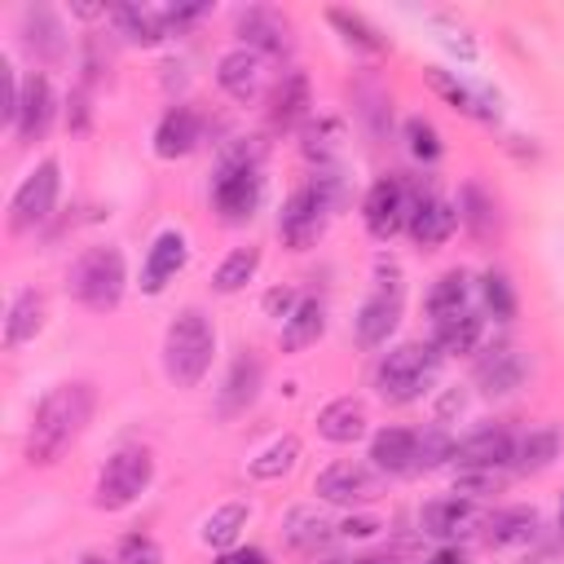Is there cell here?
I'll return each mask as SVG.
<instances>
[{"mask_svg": "<svg viewBox=\"0 0 564 564\" xmlns=\"http://www.w3.org/2000/svg\"><path fill=\"white\" fill-rule=\"evenodd\" d=\"M93 414V388L88 383H62L53 388L40 405H35V419H31V432H26V458L31 463H57L66 454V445L84 432Z\"/></svg>", "mask_w": 564, "mask_h": 564, "instance_id": "1", "label": "cell"}, {"mask_svg": "<svg viewBox=\"0 0 564 564\" xmlns=\"http://www.w3.org/2000/svg\"><path fill=\"white\" fill-rule=\"evenodd\" d=\"M212 352H216V330L212 322L198 313V308H181L163 335V366H167V379L176 388H194L207 366H212Z\"/></svg>", "mask_w": 564, "mask_h": 564, "instance_id": "2", "label": "cell"}, {"mask_svg": "<svg viewBox=\"0 0 564 564\" xmlns=\"http://www.w3.org/2000/svg\"><path fill=\"white\" fill-rule=\"evenodd\" d=\"M436 370H441V348H436V344H397V348L379 361L375 388H379L383 401L410 405V401H419V397L432 388Z\"/></svg>", "mask_w": 564, "mask_h": 564, "instance_id": "3", "label": "cell"}, {"mask_svg": "<svg viewBox=\"0 0 564 564\" xmlns=\"http://www.w3.org/2000/svg\"><path fill=\"white\" fill-rule=\"evenodd\" d=\"M123 282H128V273H123L119 247H88V251L75 260V269H70V291H75V300H79L84 308H93V313L115 308L119 295H123Z\"/></svg>", "mask_w": 564, "mask_h": 564, "instance_id": "4", "label": "cell"}, {"mask_svg": "<svg viewBox=\"0 0 564 564\" xmlns=\"http://www.w3.org/2000/svg\"><path fill=\"white\" fill-rule=\"evenodd\" d=\"M150 480H154V458H150L145 449H119V454H110V463L101 467L93 502H97L101 511H123V507H132V502L150 489Z\"/></svg>", "mask_w": 564, "mask_h": 564, "instance_id": "5", "label": "cell"}, {"mask_svg": "<svg viewBox=\"0 0 564 564\" xmlns=\"http://www.w3.org/2000/svg\"><path fill=\"white\" fill-rule=\"evenodd\" d=\"M57 185H62L57 163H53V159H44V163H40V167L18 185V194H13V203H9V225H13L18 234H26V229L44 225V220L53 216Z\"/></svg>", "mask_w": 564, "mask_h": 564, "instance_id": "6", "label": "cell"}, {"mask_svg": "<svg viewBox=\"0 0 564 564\" xmlns=\"http://www.w3.org/2000/svg\"><path fill=\"white\" fill-rule=\"evenodd\" d=\"M361 216H366V229H370L379 242H388V238L410 220V198H405L401 181H392V176L375 181V185H370V194H366Z\"/></svg>", "mask_w": 564, "mask_h": 564, "instance_id": "7", "label": "cell"}, {"mask_svg": "<svg viewBox=\"0 0 564 564\" xmlns=\"http://www.w3.org/2000/svg\"><path fill=\"white\" fill-rule=\"evenodd\" d=\"M317 498L322 502H339V507H348V502H370L375 494H379V480H375V471H366L361 463H330L326 471H317Z\"/></svg>", "mask_w": 564, "mask_h": 564, "instance_id": "8", "label": "cell"}, {"mask_svg": "<svg viewBox=\"0 0 564 564\" xmlns=\"http://www.w3.org/2000/svg\"><path fill=\"white\" fill-rule=\"evenodd\" d=\"M322 216H326V207H322L317 194L304 185V189H295V194L286 198V207H282V216H278V234L286 238V247L304 251V247L317 242V234H322Z\"/></svg>", "mask_w": 564, "mask_h": 564, "instance_id": "9", "label": "cell"}, {"mask_svg": "<svg viewBox=\"0 0 564 564\" xmlns=\"http://www.w3.org/2000/svg\"><path fill=\"white\" fill-rule=\"evenodd\" d=\"M185 256H189L185 234H176V229L159 234L154 247H150V256H145V269H141V291H145V295H159V291L185 269Z\"/></svg>", "mask_w": 564, "mask_h": 564, "instance_id": "10", "label": "cell"}, {"mask_svg": "<svg viewBox=\"0 0 564 564\" xmlns=\"http://www.w3.org/2000/svg\"><path fill=\"white\" fill-rule=\"evenodd\" d=\"M212 194H216V207H220L225 220H247L256 212V203H260V176L251 167H234V172L220 167Z\"/></svg>", "mask_w": 564, "mask_h": 564, "instance_id": "11", "label": "cell"}, {"mask_svg": "<svg viewBox=\"0 0 564 564\" xmlns=\"http://www.w3.org/2000/svg\"><path fill=\"white\" fill-rule=\"evenodd\" d=\"M410 238L419 242V247H441L449 234H454V225H458V212L445 203V198H436V194H419L414 203H410Z\"/></svg>", "mask_w": 564, "mask_h": 564, "instance_id": "12", "label": "cell"}, {"mask_svg": "<svg viewBox=\"0 0 564 564\" xmlns=\"http://www.w3.org/2000/svg\"><path fill=\"white\" fill-rule=\"evenodd\" d=\"M397 317H401V286H383L379 295H370V300L361 304V313H357V339H361L366 348L388 344Z\"/></svg>", "mask_w": 564, "mask_h": 564, "instance_id": "13", "label": "cell"}, {"mask_svg": "<svg viewBox=\"0 0 564 564\" xmlns=\"http://www.w3.org/2000/svg\"><path fill=\"white\" fill-rule=\"evenodd\" d=\"M520 379H524V357L516 348H507V344L489 348L476 361V383H480L485 397H507V392L520 388Z\"/></svg>", "mask_w": 564, "mask_h": 564, "instance_id": "14", "label": "cell"}, {"mask_svg": "<svg viewBox=\"0 0 564 564\" xmlns=\"http://www.w3.org/2000/svg\"><path fill=\"white\" fill-rule=\"evenodd\" d=\"M507 458H516V441L507 427H480L467 441L454 445V463L458 467H502Z\"/></svg>", "mask_w": 564, "mask_h": 564, "instance_id": "15", "label": "cell"}, {"mask_svg": "<svg viewBox=\"0 0 564 564\" xmlns=\"http://www.w3.org/2000/svg\"><path fill=\"white\" fill-rule=\"evenodd\" d=\"M216 79L220 88L234 97V101H251L260 93V79H264V66H260V53L251 48H234L216 62Z\"/></svg>", "mask_w": 564, "mask_h": 564, "instance_id": "16", "label": "cell"}, {"mask_svg": "<svg viewBox=\"0 0 564 564\" xmlns=\"http://www.w3.org/2000/svg\"><path fill=\"white\" fill-rule=\"evenodd\" d=\"M427 84H432L454 110H463V115H471V119H485V123L498 119V97H489L485 88H471V84L454 79L449 70H427Z\"/></svg>", "mask_w": 564, "mask_h": 564, "instance_id": "17", "label": "cell"}, {"mask_svg": "<svg viewBox=\"0 0 564 564\" xmlns=\"http://www.w3.org/2000/svg\"><path fill=\"white\" fill-rule=\"evenodd\" d=\"M194 145H198V115L189 106H172L154 128V154L159 159H181Z\"/></svg>", "mask_w": 564, "mask_h": 564, "instance_id": "18", "label": "cell"}, {"mask_svg": "<svg viewBox=\"0 0 564 564\" xmlns=\"http://www.w3.org/2000/svg\"><path fill=\"white\" fill-rule=\"evenodd\" d=\"M476 520H480L476 502L471 498H458V494L454 498H436V502L423 507V533H432V538H458Z\"/></svg>", "mask_w": 564, "mask_h": 564, "instance_id": "19", "label": "cell"}, {"mask_svg": "<svg viewBox=\"0 0 564 564\" xmlns=\"http://www.w3.org/2000/svg\"><path fill=\"white\" fill-rule=\"evenodd\" d=\"M48 119H53V88L44 75H31L22 84V106H18V137L22 141H35L48 132Z\"/></svg>", "mask_w": 564, "mask_h": 564, "instance_id": "20", "label": "cell"}, {"mask_svg": "<svg viewBox=\"0 0 564 564\" xmlns=\"http://www.w3.org/2000/svg\"><path fill=\"white\" fill-rule=\"evenodd\" d=\"M366 423L370 419H366V405L357 397H339L317 414V432L335 445H352L357 436H366Z\"/></svg>", "mask_w": 564, "mask_h": 564, "instance_id": "21", "label": "cell"}, {"mask_svg": "<svg viewBox=\"0 0 564 564\" xmlns=\"http://www.w3.org/2000/svg\"><path fill=\"white\" fill-rule=\"evenodd\" d=\"M414 449H419V432L410 427H383L370 445V458L379 471H392V476H405L414 471Z\"/></svg>", "mask_w": 564, "mask_h": 564, "instance_id": "22", "label": "cell"}, {"mask_svg": "<svg viewBox=\"0 0 564 564\" xmlns=\"http://www.w3.org/2000/svg\"><path fill=\"white\" fill-rule=\"evenodd\" d=\"M22 40H26V48L40 53L44 62H57V57L66 53V31H62V22H57L44 4H35V9L22 13Z\"/></svg>", "mask_w": 564, "mask_h": 564, "instance_id": "23", "label": "cell"}, {"mask_svg": "<svg viewBox=\"0 0 564 564\" xmlns=\"http://www.w3.org/2000/svg\"><path fill=\"white\" fill-rule=\"evenodd\" d=\"M238 35L247 40V48H260V53H286L291 40H286V22L273 13V9H247L238 18Z\"/></svg>", "mask_w": 564, "mask_h": 564, "instance_id": "24", "label": "cell"}, {"mask_svg": "<svg viewBox=\"0 0 564 564\" xmlns=\"http://www.w3.org/2000/svg\"><path fill=\"white\" fill-rule=\"evenodd\" d=\"M538 533V511L533 507H502L485 520V538L494 546H524Z\"/></svg>", "mask_w": 564, "mask_h": 564, "instance_id": "25", "label": "cell"}, {"mask_svg": "<svg viewBox=\"0 0 564 564\" xmlns=\"http://www.w3.org/2000/svg\"><path fill=\"white\" fill-rule=\"evenodd\" d=\"M115 13V26L132 40V44H159L167 35V13L163 9H150V4H119L110 9Z\"/></svg>", "mask_w": 564, "mask_h": 564, "instance_id": "26", "label": "cell"}, {"mask_svg": "<svg viewBox=\"0 0 564 564\" xmlns=\"http://www.w3.org/2000/svg\"><path fill=\"white\" fill-rule=\"evenodd\" d=\"M40 326H44V300H40V291H18L13 304H9V317H4V344L18 348V344L35 339Z\"/></svg>", "mask_w": 564, "mask_h": 564, "instance_id": "27", "label": "cell"}, {"mask_svg": "<svg viewBox=\"0 0 564 564\" xmlns=\"http://www.w3.org/2000/svg\"><path fill=\"white\" fill-rule=\"evenodd\" d=\"M322 330H326V308H322V300H300L295 313H291L286 326H282V348H286V352H300V348L317 344Z\"/></svg>", "mask_w": 564, "mask_h": 564, "instance_id": "28", "label": "cell"}, {"mask_svg": "<svg viewBox=\"0 0 564 564\" xmlns=\"http://www.w3.org/2000/svg\"><path fill=\"white\" fill-rule=\"evenodd\" d=\"M282 533H286V542L295 551H317V546H326L335 538V524L326 516H317L313 507H295V511H286Z\"/></svg>", "mask_w": 564, "mask_h": 564, "instance_id": "29", "label": "cell"}, {"mask_svg": "<svg viewBox=\"0 0 564 564\" xmlns=\"http://www.w3.org/2000/svg\"><path fill=\"white\" fill-rule=\"evenodd\" d=\"M260 392V361L256 357H238L229 379H225V392H220V414H242Z\"/></svg>", "mask_w": 564, "mask_h": 564, "instance_id": "30", "label": "cell"}, {"mask_svg": "<svg viewBox=\"0 0 564 564\" xmlns=\"http://www.w3.org/2000/svg\"><path fill=\"white\" fill-rule=\"evenodd\" d=\"M308 106H313V101H308V79H304L300 70H291V75L278 84V93H273V110H269V115H273L278 128H291V123H300V119L308 115Z\"/></svg>", "mask_w": 564, "mask_h": 564, "instance_id": "31", "label": "cell"}, {"mask_svg": "<svg viewBox=\"0 0 564 564\" xmlns=\"http://www.w3.org/2000/svg\"><path fill=\"white\" fill-rule=\"evenodd\" d=\"M480 344V317L476 313H449V317H436V348L441 352H471Z\"/></svg>", "mask_w": 564, "mask_h": 564, "instance_id": "32", "label": "cell"}, {"mask_svg": "<svg viewBox=\"0 0 564 564\" xmlns=\"http://www.w3.org/2000/svg\"><path fill=\"white\" fill-rule=\"evenodd\" d=\"M242 524H247V507H242V502H225L220 511H212V516L203 520V542L216 546V551H229V546L238 542Z\"/></svg>", "mask_w": 564, "mask_h": 564, "instance_id": "33", "label": "cell"}, {"mask_svg": "<svg viewBox=\"0 0 564 564\" xmlns=\"http://www.w3.org/2000/svg\"><path fill=\"white\" fill-rule=\"evenodd\" d=\"M256 269H260V251L256 247H238V251H229L225 260H220V269H216V291H225V295H234V291H242L251 278H256Z\"/></svg>", "mask_w": 564, "mask_h": 564, "instance_id": "34", "label": "cell"}, {"mask_svg": "<svg viewBox=\"0 0 564 564\" xmlns=\"http://www.w3.org/2000/svg\"><path fill=\"white\" fill-rule=\"evenodd\" d=\"M555 454H560V432H551V427H538V432H529V436L516 445L520 471H542V467L555 463Z\"/></svg>", "mask_w": 564, "mask_h": 564, "instance_id": "35", "label": "cell"}, {"mask_svg": "<svg viewBox=\"0 0 564 564\" xmlns=\"http://www.w3.org/2000/svg\"><path fill=\"white\" fill-rule=\"evenodd\" d=\"M295 458H300V436H282V441H273V445L251 463V476H256V480H278V476H286V471L295 467Z\"/></svg>", "mask_w": 564, "mask_h": 564, "instance_id": "36", "label": "cell"}, {"mask_svg": "<svg viewBox=\"0 0 564 564\" xmlns=\"http://www.w3.org/2000/svg\"><path fill=\"white\" fill-rule=\"evenodd\" d=\"M427 308L432 317H449V313H463L467 308V278L454 269L445 278H436V286L427 291Z\"/></svg>", "mask_w": 564, "mask_h": 564, "instance_id": "37", "label": "cell"}, {"mask_svg": "<svg viewBox=\"0 0 564 564\" xmlns=\"http://www.w3.org/2000/svg\"><path fill=\"white\" fill-rule=\"evenodd\" d=\"M326 18H330V26H335V31H344V40H348V44H357V48H366V53H383V35H379L361 13L330 9Z\"/></svg>", "mask_w": 564, "mask_h": 564, "instance_id": "38", "label": "cell"}, {"mask_svg": "<svg viewBox=\"0 0 564 564\" xmlns=\"http://www.w3.org/2000/svg\"><path fill=\"white\" fill-rule=\"evenodd\" d=\"M458 220H463L476 238H489V229H494V203L485 198V189H480V185H467V189H463Z\"/></svg>", "mask_w": 564, "mask_h": 564, "instance_id": "39", "label": "cell"}, {"mask_svg": "<svg viewBox=\"0 0 564 564\" xmlns=\"http://www.w3.org/2000/svg\"><path fill=\"white\" fill-rule=\"evenodd\" d=\"M445 458H454V441H449V432H445V427H427V432H419L414 471H432V467H441Z\"/></svg>", "mask_w": 564, "mask_h": 564, "instance_id": "40", "label": "cell"}, {"mask_svg": "<svg viewBox=\"0 0 564 564\" xmlns=\"http://www.w3.org/2000/svg\"><path fill=\"white\" fill-rule=\"evenodd\" d=\"M502 471L498 467H458V476H454V494L458 498H485V494H494V489H502Z\"/></svg>", "mask_w": 564, "mask_h": 564, "instance_id": "41", "label": "cell"}, {"mask_svg": "<svg viewBox=\"0 0 564 564\" xmlns=\"http://www.w3.org/2000/svg\"><path fill=\"white\" fill-rule=\"evenodd\" d=\"M335 150H339V123L335 119H322V123H313L304 132V154L317 159V167H330Z\"/></svg>", "mask_w": 564, "mask_h": 564, "instance_id": "42", "label": "cell"}, {"mask_svg": "<svg viewBox=\"0 0 564 564\" xmlns=\"http://www.w3.org/2000/svg\"><path fill=\"white\" fill-rule=\"evenodd\" d=\"M485 304H489V313L498 322H511L516 317V291H511V282L502 273H485Z\"/></svg>", "mask_w": 564, "mask_h": 564, "instance_id": "43", "label": "cell"}, {"mask_svg": "<svg viewBox=\"0 0 564 564\" xmlns=\"http://www.w3.org/2000/svg\"><path fill=\"white\" fill-rule=\"evenodd\" d=\"M405 141H410V154L414 159H423V163L441 159V137H436V128L427 119H410L405 123Z\"/></svg>", "mask_w": 564, "mask_h": 564, "instance_id": "44", "label": "cell"}, {"mask_svg": "<svg viewBox=\"0 0 564 564\" xmlns=\"http://www.w3.org/2000/svg\"><path fill=\"white\" fill-rule=\"evenodd\" d=\"M119 564H159V542L145 533H128L119 542Z\"/></svg>", "mask_w": 564, "mask_h": 564, "instance_id": "45", "label": "cell"}, {"mask_svg": "<svg viewBox=\"0 0 564 564\" xmlns=\"http://www.w3.org/2000/svg\"><path fill=\"white\" fill-rule=\"evenodd\" d=\"M308 189L317 194V203H322L326 212L344 198V181H339V172H335V167H317V172H313V181H308Z\"/></svg>", "mask_w": 564, "mask_h": 564, "instance_id": "46", "label": "cell"}, {"mask_svg": "<svg viewBox=\"0 0 564 564\" xmlns=\"http://www.w3.org/2000/svg\"><path fill=\"white\" fill-rule=\"evenodd\" d=\"M207 9H212V4L198 0V4H172V9H163V13H167V26H189V22H198Z\"/></svg>", "mask_w": 564, "mask_h": 564, "instance_id": "47", "label": "cell"}, {"mask_svg": "<svg viewBox=\"0 0 564 564\" xmlns=\"http://www.w3.org/2000/svg\"><path fill=\"white\" fill-rule=\"evenodd\" d=\"M295 304H300V300H295V291H286V286H278V291L264 295V308H269L273 317H282V322L295 313Z\"/></svg>", "mask_w": 564, "mask_h": 564, "instance_id": "48", "label": "cell"}, {"mask_svg": "<svg viewBox=\"0 0 564 564\" xmlns=\"http://www.w3.org/2000/svg\"><path fill=\"white\" fill-rule=\"evenodd\" d=\"M339 533H344V538H375V533H379V520H375V516H348V520L339 524Z\"/></svg>", "mask_w": 564, "mask_h": 564, "instance_id": "49", "label": "cell"}, {"mask_svg": "<svg viewBox=\"0 0 564 564\" xmlns=\"http://www.w3.org/2000/svg\"><path fill=\"white\" fill-rule=\"evenodd\" d=\"M66 123H70L75 132H84V128H88V97H84V93H75V97H70V110H66Z\"/></svg>", "mask_w": 564, "mask_h": 564, "instance_id": "50", "label": "cell"}, {"mask_svg": "<svg viewBox=\"0 0 564 564\" xmlns=\"http://www.w3.org/2000/svg\"><path fill=\"white\" fill-rule=\"evenodd\" d=\"M220 564H264V551H256V546H242V551H225V560Z\"/></svg>", "mask_w": 564, "mask_h": 564, "instance_id": "51", "label": "cell"}, {"mask_svg": "<svg viewBox=\"0 0 564 564\" xmlns=\"http://www.w3.org/2000/svg\"><path fill=\"white\" fill-rule=\"evenodd\" d=\"M427 564H463V555H458L454 546H445V551H436V555H432Z\"/></svg>", "mask_w": 564, "mask_h": 564, "instance_id": "52", "label": "cell"}, {"mask_svg": "<svg viewBox=\"0 0 564 564\" xmlns=\"http://www.w3.org/2000/svg\"><path fill=\"white\" fill-rule=\"evenodd\" d=\"M70 9H75L79 18H101V13H106V4H70Z\"/></svg>", "mask_w": 564, "mask_h": 564, "instance_id": "53", "label": "cell"}, {"mask_svg": "<svg viewBox=\"0 0 564 564\" xmlns=\"http://www.w3.org/2000/svg\"><path fill=\"white\" fill-rule=\"evenodd\" d=\"M454 410H463V397H458V392H449V397L441 401V419H445V414H454Z\"/></svg>", "mask_w": 564, "mask_h": 564, "instance_id": "54", "label": "cell"}, {"mask_svg": "<svg viewBox=\"0 0 564 564\" xmlns=\"http://www.w3.org/2000/svg\"><path fill=\"white\" fill-rule=\"evenodd\" d=\"M352 564H392V560H383V555H366V560H352Z\"/></svg>", "mask_w": 564, "mask_h": 564, "instance_id": "55", "label": "cell"}, {"mask_svg": "<svg viewBox=\"0 0 564 564\" xmlns=\"http://www.w3.org/2000/svg\"><path fill=\"white\" fill-rule=\"evenodd\" d=\"M79 564H106V560H97V555H88V560H79Z\"/></svg>", "mask_w": 564, "mask_h": 564, "instance_id": "56", "label": "cell"}, {"mask_svg": "<svg viewBox=\"0 0 564 564\" xmlns=\"http://www.w3.org/2000/svg\"><path fill=\"white\" fill-rule=\"evenodd\" d=\"M560 529H564V502H560Z\"/></svg>", "mask_w": 564, "mask_h": 564, "instance_id": "57", "label": "cell"}]
</instances>
